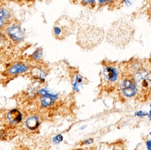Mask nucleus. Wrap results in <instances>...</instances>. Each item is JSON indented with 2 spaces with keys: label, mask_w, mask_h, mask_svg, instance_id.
<instances>
[{
  "label": "nucleus",
  "mask_w": 151,
  "mask_h": 150,
  "mask_svg": "<svg viewBox=\"0 0 151 150\" xmlns=\"http://www.w3.org/2000/svg\"><path fill=\"white\" fill-rule=\"evenodd\" d=\"M7 33L9 37L14 41H20L24 38L23 31L18 25H11L7 29Z\"/></svg>",
  "instance_id": "f257e3e1"
},
{
  "label": "nucleus",
  "mask_w": 151,
  "mask_h": 150,
  "mask_svg": "<svg viewBox=\"0 0 151 150\" xmlns=\"http://www.w3.org/2000/svg\"><path fill=\"white\" fill-rule=\"evenodd\" d=\"M121 89L123 94L127 97L134 96L137 92L134 84L129 80H126L122 84Z\"/></svg>",
  "instance_id": "f03ea898"
},
{
  "label": "nucleus",
  "mask_w": 151,
  "mask_h": 150,
  "mask_svg": "<svg viewBox=\"0 0 151 150\" xmlns=\"http://www.w3.org/2000/svg\"><path fill=\"white\" fill-rule=\"evenodd\" d=\"M40 93L43 96L41 99L42 104L43 106H47L51 105L57 97V95L50 94L44 89L41 90Z\"/></svg>",
  "instance_id": "7ed1b4c3"
},
{
  "label": "nucleus",
  "mask_w": 151,
  "mask_h": 150,
  "mask_svg": "<svg viewBox=\"0 0 151 150\" xmlns=\"http://www.w3.org/2000/svg\"><path fill=\"white\" fill-rule=\"evenodd\" d=\"M136 77L137 80L138 82H141L142 85L144 87H148L149 85L151 83V75L147 71H142L137 74Z\"/></svg>",
  "instance_id": "20e7f679"
},
{
  "label": "nucleus",
  "mask_w": 151,
  "mask_h": 150,
  "mask_svg": "<svg viewBox=\"0 0 151 150\" xmlns=\"http://www.w3.org/2000/svg\"><path fill=\"white\" fill-rule=\"evenodd\" d=\"M9 120L13 123H18L22 120V115L19 111L14 109L9 112L8 114Z\"/></svg>",
  "instance_id": "39448f33"
},
{
  "label": "nucleus",
  "mask_w": 151,
  "mask_h": 150,
  "mask_svg": "<svg viewBox=\"0 0 151 150\" xmlns=\"http://www.w3.org/2000/svg\"><path fill=\"white\" fill-rule=\"evenodd\" d=\"M104 74L107 79L111 81H115L118 77V73L116 70L111 67L105 69Z\"/></svg>",
  "instance_id": "423d86ee"
},
{
  "label": "nucleus",
  "mask_w": 151,
  "mask_h": 150,
  "mask_svg": "<svg viewBox=\"0 0 151 150\" xmlns=\"http://www.w3.org/2000/svg\"><path fill=\"white\" fill-rule=\"evenodd\" d=\"M53 33L56 38H61L62 39L64 34L63 26H61L58 24L55 25L53 28Z\"/></svg>",
  "instance_id": "0eeeda50"
},
{
  "label": "nucleus",
  "mask_w": 151,
  "mask_h": 150,
  "mask_svg": "<svg viewBox=\"0 0 151 150\" xmlns=\"http://www.w3.org/2000/svg\"><path fill=\"white\" fill-rule=\"evenodd\" d=\"M28 68L26 65L23 64H18L11 68L9 72L11 74H17L26 71Z\"/></svg>",
  "instance_id": "6e6552de"
},
{
  "label": "nucleus",
  "mask_w": 151,
  "mask_h": 150,
  "mask_svg": "<svg viewBox=\"0 0 151 150\" xmlns=\"http://www.w3.org/2000/svg\"><path fill=\"white\" fill-rule=\"evenodd\" d=\"M39 125V121L35 117H31L27 120L26 122V126L30 129H35L38 127Z\"/></svg>",
  "instance_id": "1a4fd4ad"
},
{
  "label": "nucleus",
  "mask_w": 151,
  "mask_h": 150,
  "mask_svg": "<svg viewBox=\"0 0 151 150\" xmlns=\"http://www.w3.org/2000/svg\"><path fill=\"white\" fill-rule=\"evenodd\" d=\"M118 0H97V4L99 8L105 6H112L118 2Z\"/></svg>",
  "instance_id": "9d476101"
},
{
  "label": "nucleus",
  "mask_w": 151,
  "mask_h": 150,
  "mask_svg": "<svg viewBox=\"0 0 151 150\" xmlns=\"http://www.w3.org/2000/svg\"><path fill=\"white\" fill-rule=\"evenodd\" d=\"M9 15L7 11L2 8H0V27L5 25L8 19Z\"/></svg>",
  "instance_id": "9b49d317"
},
{
  "label": "nucleus",
  "mask_w": 151,
  "mask_h": 150,
  "mask_svg": "<svg viewBox=\"0 0 151 150\" xmlns=\"http://www.w3.org/2000/svg\"><path fill=\"white\" fill-rule=\"evenodd\" d=\"M78 3L88 8H94L97 5V0H79Z\"/></svg>",
  "instance_id": "f8f14e48"
},
{
  "label": "nucleus",
  "mask_w": 151,
  "mask_h": 150,
  "mask_svg": "<svg viewBox=\"0 0 151 150\" xmlns=\"http://www.w3.org/2000/svg\"><path fill=\"white\" fill-rule=\"evenodd\" d=\"M83 77L81 76H76V77L75 82L73 83V88L75 90L77 91H79L81 90V88L82 87L83 85Z\"/></svg>",
  "instance_id": "ddd939ff"
},
{
  "label": "nucleus",
  "mask_w": 151,
  "mask_h": 150,
  "mask_svg": "<svg viewBox=\"0 0 151 150\" xmlns=\"http://www.w3.org/2000/svg\"><path fill=\"white\" fill-rule=\"evenodd\" d=\"M43 55V51L41 48H40L37 49L33 54V58L35 60H39L41 58Z\"/></svg>",
  "instance_id": "4468645a"
},
{
  "label": "nucleus",
  "mask_w": 151,
  "mask_h": 150,
  "mask_svg": "<svg viewBox=\"0 0 151 150\" xmlns=\"http://www.w3.org/2000/svg\"><path fill=\"white\" fill-rule=\"evenodd\" d=\"M135 1L136 0H118L117 3H118L119 4H126L127 6H129V5L132 4L133 3H134V1Z\"/></svg>",
  "instance_id": "2eb2a0df"
},
{
  "label": "nucleus",
  "mask_w": 151,
  "mask_h": 150,
  "mask_svg": "<svg viewBox=\"0 0 151 150\" xmlns=\"http://www.w3.org/2000/svg\"><path fill=\"white\" fill-rule=\"evenodd\" d=\"M63 136L61 135H58L54 138L53 141L56 144H58L62 142L63 141Z\"/></svg>",
  "instance_id": "dca6fc26"
},
{
  "label": "nucleus",
  "mask_w": 151,
  "mask_h": 150,
  "mask_svg": "<svg viewBox=\"0 0 151 150\" xmlns=\"http://www.w3.org/2000/svg\"><path fill=\"white\" fill-rule=\"evenodd\" d=\"M147 113L145 112H142V111H140V112H137L135 114L136 115H137L139 116H143L147 115Z\"/></svg>",
  "instance_id": "f3484780"
},
{
  "label": "nucleus",
  "mask_w": 151,
  "mask_h": 150,
  "mask_svg": "<svg viewBox=\"0 0 151 150\" xmlns=\"http://www.w3.org/2000/svg\"><path fill=\"white\" fill-rule=\"evenodd\" d=\"M93 140L92 139H88L85 141V143L86 144H89L93 143Z\"/></svg>",
  "instance_id": "a211bd4d"
},
{
  "label": "nucleus",
  "mask_w": 151,
  "mask_h": 150,
  "mask_svg": "<svg viewBox=\"0 0 151 150\" xmlns=\"http://www.w3.org/2000/svg\"><path fill=\"white\" fill-rule=\"evenodd\" d=\"M147 145L148 149L151 150V141H149L147 142Z\"/></svg>",
  "instance_id": "6ab92c4d"
},
{
  "label": "nucleus",
  "mask_w": 151,
  "mask_h": 150,
  "mask_svg": "<svg viewBox=\"0 0 151 150\" xmlns=\"http://www.w3.org/2000/svg\"><path fill=\"white\" fill-rule=\"evenodd\" d=\"M86 127H87V126H86V125H84V126H83V127H81V129H85L86 128Z\"/></svg>",
  "instance_id": "aec40b11"
},
{
  "label": "nucleus",
  "mask_w": 151,
  "mask_h": 150,
  "mask_svg": "<svg viewBox=\"0 0 151 150\" xmlns=\"http://www.w3.org/2000/svg\"><path fill=\"white\" fill-rule=\"evenodd\" d=\"M149 118H150V119L151 120V111H150V114H149Z\"/></svg>",
  "instance_id": "412c9836"
},
{
  "label": "nucleus",
  "mask_w": 151,
  "mask_h": 150,
  "mask_svg": "<svg viewBox=\"0 0 151 150\" xmlns=\"http://www.w3.org/2000/svg\"><path fill=\"white\" fill-rule=\"evenodd\" d=\"M2 39V35L1 34V33L0 32V41H1Z\"/></svg>",
  "instance_id": "4be33fe9"
},
{
  "label": "nucleus",
  "mask_w": 151,
  "mask_h": 150,
  "mask_svg": "<svg viewBox=\"0 0 151 150\" xmlns=\"http://www.w3.org/2000/svg\"><path fill=\"white\" fill-rule=\"evenodd\" d=\"M150 60H151V58H150Z\"/></svg>",
  "instance_id": "5701e85b"
},
{
  "label": "nucleus",
  "mask_w": 151,
  "mask_h": 150,
  "mask_svg": "<svg viewBox=\"0 0 151 150\" xmlns=\"http://www.w3.org/2000/svg\"><path fill=\"white\" fill-rule=\"evenodd\" d=\"M150 134L151 135V133H150Z\"/></svg>",
  "instance_id": "b1692460"
}]
</instances>
